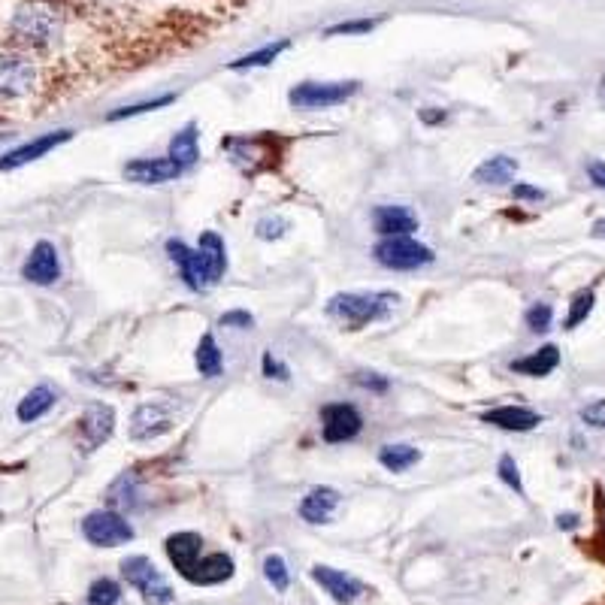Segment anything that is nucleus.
I'll list each match as a JSON object with an SVG mask.
<instances>
[{
  "mask_svg": "<svg viewBox=\"0 0 605 605\" xmlns=\"http://www.w3.org/2000/svg\"><path fill=\"white\" fill-rule=\"evenodd\" d=\"M397 294L391 291H345V294H333L327 300V315L339 324H345L348 330H360L370 327L382 318L391 315V309L397 306Z\"/></svg>",
  "mask_w": 605,
  "mask_h": 605,
  "instance_id": "1",
  "label": "nucleus"
},
{
  "mask_svg": "<svg viewBox=\"0 0 605 605\" xmlns=\"http://www.w3.org/2000/svg\"><path fill=\"white\" fill-rule=\"evenodd\" d=\"M121 575H125V581L143 596L146 605H170L173 602V587L167 584V578L158 572V566L149 557L134 554L128 560H121Z\"/></svg>",
  "mask_w": 605,
  "mask_h": 605,
  "instance_id": "2",
  "label": "nucleus"
},
{
  "mask_svg": "<svg viewBox=\"0 0 605 605\" xmlns=\"http://www.w3.org/2000/svg\"><path fill=\"white\" fill-rule=\"evenodd\" d=\"M373 255L382 267L400 270V273L421 270V267H430L436 261V255L424 246V242H418L412 236H385Z\"/></svg>",
  "mask_w": 605,
  "mask_h": 605,
  "instance_id": "3",
  "label": "nucleus"
},
{
  "mask_svg": "<svg viewBox=\"0 0 605 605\" xmlns=\"http://www.w3.org/2000/svg\"><path fill=\"white\" fill-rule=\"evenodd\" d=\"M360 91V82H300L288 91V103L297 109H327L351 100Z\"/></svg>",
  "mask_w": 605,
  "mask_h": 605,
  "instance_id": "4",
  "label": "nucleus"
},
{
  "mask_svg": "<svg viewBox=\"0 0 605 605\" xmlns=\"http://www.w3.org/2000/svg\"><path fill=\"white\" fill-rule=\"evenodd\" d=\"M13 31L34 46H49L58 34H61V19L55 10L43 7V4H28L16 13L13 19Z\"/></svg>",
  "mask_w": 605,
  "mask_h": 605,
  "instance_id": "5",
  "label": "nucleus"
},
{
  "mask_svg": "<svg viewBox=\"0 0 605 605\" xmlns=\"http://www.w3.org/2000/svg\"><path fill=\"white\" fill-rule=\"evenodd\" d=\"M82 536L97 548H115L134 539V527L118 512H91L82 521Z\"/></svg>",
  "mask_w": 605,
  "mask_h": 605,
  "instance_id": "6",
  "label": "nucleus"
},
{
  "mask_svg": "<svg viewBox=\"0 0 605 605\" xmlns=\"http://www.w3.org/2000/svg\"><path fill=\"white\" fill-rule=\"evenodd\" d=\"M167 255L179 267V276L191 291H206L209 285H215L212 273H209V264H206L200 249H188L182 239H170L167 242Z\"/></svg>",
  "mask_w": 605,
  "mask_h": 605,
  "instance_id": "7",
  "label": "nucleus"
},
{
  "mask_svg": "<svg viewBox=\"0 0 605 605\" xmlns=\"http://www.w3.org/2000/svg\"><path fill=\"white\" fill-rule=\"evenodd\" d=\"M363 430V418L351 403H327L321 406V436L330 445L351 442Z\"/></svg>",
  "mask_w": 605,
  "mask_h": 605,
  "instance_id": "8",
  "label": "nucleus"
},
{
  "mask_svg": "<svg viewBox=\"0 0 605 605\" xmlns=\"http://www.w3.org/2000/svg\"><path fill=\"white\" fill-rule=\"evenodd\" d=\"M173 430V412L164 403H143L131 415V439L134 442H152Z\"/></svg>",
  "mask_w": 605,
  "mask_h": 605,
  "instance_id": "9",
  "label": "nucleus"
},
{
  "mask_svg": "<svg viewBox=\"0 0 605 605\" xmlns=\"http://www.w3.org/2000/svg\"><path fill=\"white\" fill-rule=\"evenodd\" d=\"M37 70L22 55H0V100L22 97L34 88Z\"/></svg>",
  "mask_w": 605,
  "mask_h": 605,
  "instance_id": "10",
  "label": "nucleus"
},
{
  "mask_svg": "<svg viewBox=\"0 0 605 605\" xmlns=\"http://www.w3.org/2000/svg\"><path fill=\"white\" fill-rule=\"evenodd\" d=\"M112 430H115V412H112V406L91 403L82 412V418H79V445L85 451H94V448H100L112 436Z\"/></svg>",
  "mask_w": 605,
  "mask_h": 605,
  "instance_id": "11",
  "label": "nucleus"
},
{
  "mask_svg": "<svg viewBox=\"0 0 605 605\" xmlns=\"http://www.w3.org/2000/svg\"><path fill=\"white\" fill-rule=\"evenodd\" d=\"M121 173H125L128 182H137V185H164V182L179 179L185 170L167 155V158H137V161L125 164Z\"/></svg>",
  "mask_w": 605,
  "mask_h": 605,
  "instance_id": "12",
  "label": "nucleus"
},
{
  "mask_svg": "<svg viewBox=\"0 0 605 605\" xmlns=\"http://www.w3.org/2000/svg\"><path fill=\"white\" fill-rule=\"evenodd\" d=\"M164 548H167V557L176 566V572L185 581H191L197 572V563L203 560V539L197 533H173Z\"/></svg>",
  "mask_w": 605,
  "mask_h": 605,
  "instance_id": "13",
  "label": "nucleus"
},
{
  "mask_svg": "<svg viewBox=\"0 0 605 605\" xmlns=\"http://www.w3.org/2000/svg\"><path fill=\"white\" fill-rule=\"evenodd\" d=\"M22 276L34 285H55L58 276H61V261H58V252L52 242H37V246L31 249L28 261H25V270Z\"/></svg>",
  "mask_w": 605,
  "mask_h": 605,
  "instance_id": "14",
  "label": "nucleus"
},
{
  "mask_svg": "<svg viewBox=\"0 0 605 605\" xmlns=\"http://www.w3.org/2000/svg\"><path fill=\"white\" fill-rule=\"evenodd\" d=\"M70 137H73V131H55V134H43V137H37V140H31V143H25V146H19V149L7 152L4 158H0V170H16V167H22V164H31V161H37V158L49 155L52 149L64 146Z\"/></svg>",
  "mask_w": 605,
  "mask_h": 605,
  "instance_id": "15",
  "label": "nucleus"
},
{
  "mask_svg": "<svg viewBox=\"0 0 605 605\" xmlns=\"http://www.w3.org/2000/svg\"><path fill=\"white\" fill-rule=\"evenodd\" d=\"M312 578L324 587V593H330V599L333 602H339V605H351L360 593H363V584L357 581V578H351V575H345V572H339V569H333V566H315L312 569Z\"/></svg>",
  "mask_w": 605,
  "mask_h": 605,
  "instance_id": "16",
  "label": "nucleus"
},
{
  "mask_svg": "<svg viewBox=\"0 0 605 605\" xmlns=\"http://www.w3.org/2000/svg\"><path fill=\"white\" fill-rule=\"evenodd\" d=\"M481 421L491 427H500V430H509V433H530L542 424V415L527 406H500V409L484 412Z\"/></svg>",
  "mask_w": 605,
  "mask_h": 605,
  "instance_id": "17",
  "label": "nucleus"
},
{
  "mask_svg": "<svg viewBox=\"0 0 605 605\" xmlns=\"http://www.w3.org/2000/svg\"><path fill=\"white\" fill-rule=\"evenodd\" d=\"M373 227L382 236H412L418 230V215L406 206H376Z\"/></svg>",
  "mask_w": 605,
  "mask_h": 605,
  "instance_id": "18",
  "label": "nucleus"
},
{
  "mask_svg": "<svg viewBox=\"0 0 605 605\" xmlns=\"http://www.w3.org/2000/svg\"><path fill=\"white\" fill-rule=\"evenodd\" d=\"M509 367H512V373H518V376L545 379V376H551V373L560 367V348H557V345H542V348H536L533 354L512 360Z\"/></svg>",
  "mask_w": 605,
  "mask_h": 605,
  "instance_id": "19",
  "label": "nucleus"
},
{
  "mask_svg": "<svg viewBox=\"0 0 605 605\" xmlns=\"http://www.w3.org/2000/svg\"><path fill=\"white\" fill-rule=\"evenodd\" d=\"M339 491L336 488H315L303 497L300 503V518L309 521V524H324L333 518L336 506H339Z\"/></svg>",
  "mask_w": 605,
  "mask_h": 605,
  "instance_id": "20",
  "label": "nucleus"
},
{
  "mask_svg": "<svg viewBox=\"0 0 605 605\" xmlns=\"http://www.w3.org/2000/svg\"><path fill=\"white\" fill-rule=\"evenodd\" d=\"M227 152H230V158H233V164L242 170V173H258L261 170V161L267 158V140H224L221 143Z\"/></svg>",
  "mask_w": 605,
  "mask_h": 605,
  "instance_id": "21",
  "label": "nucleus"
},
{
  "mask_svg": "<svg viewBox=\"0 0 605 605\" xmlns=\"http://www.w3.org/2000/svg\"><path fill=\"white\" fill-rule=\"evenodd\" d=\"M515 173H518V161H515V158H509V155H494V158H488L484 164L475 167L472 179H475L478 185H506V182L515 179Z\"/></svg>",
  "mask_w": 605,
  "mask_h": 605,
  "instance_id": "22",
  "label": "nucleus"
},
{
  "mask_svg": "<svg viewBox=\"0 0 605 605\" xmlns=\"http://www.w3.org/2000/svg\"><path fill=\"white\" fill-rule=\"evenodd\" d=\"M233 575V557L230 554H203V560L197 563V572H194V578H191V584H203V587H209V584H221V581H227Z\"/></svg>",
  "mask_w": 605,
  "mask_h": 605,
  "instance_id": "23",
  "label": "nucleus"
},
{
  "mask_svg": "<svg viewBox=\"0 0 605 605\" xmlns=\"http://www.w3.org/2000/svg\"><path fill=\"white\" fill-rule=\"evenodd\" d=\"M55 400H58L55 388H49V385H37L34 391L25 394V400L19 403L16 415H19L22 424H34L37 418H43V415L55 406Z\"/></svg>",
  "mask_w": 605,
  "mask_h": 605,
  "instance_id": "24",
  "label": "nucleus"
},
{
  "mask_svg": "<svg viewBox=\"0 0 605 605\" xmlns=\"http://www.w3.org/2000/svg\"><path fill=\"white\" fill-rule=\"evenodd\" d=\"M194 363H197L200 376H206V379L221 376V370H224V357H221V348H218V342H215L212 333H203V336H200L197 351H194Z\"/></svg>",
  "mask_w": 605,
  "mask_h": 605,
  "instance_id": "25",
  "label": "nucleus"
},
{
  "mask_svg": "<svg viewBox=\"0 0 605 605\" xmlns=\"http://www.w3.org/2000/svg\"><path fill=\"white\" fill-rule=\"evenodd\" d=\"M170 158H173L182 170H188V167L197 164V158H200L197 125H185L179 134H173V140H170Z\"/></svg>",
  "mask_w": 605,
  "mask_h": 605,
  "instance_id": "26",
  "label": "nucleus"
},
{
  "mask_svg": "<svg viewBox=\"0 0 605 605\" xmlns=\"http://www.w3.org/2000/svg\"><path fill=\"white\" fill-rule=\"evenodd\" d=\"M209 264V273H212V282H218L224 273H227V249H224V239L212 230L200 233V246H197Z\"/></svg>",
  "mask_w": 605,
  "mask_h": 605,
  "instance_id": "27",
  "label": "nucleus"
},
{
  "mask_svg": "<svg viewBox=\"0 0 605 605\" xmlns=\"http://www.w3.org/2000/svg\"><path fill=\"white\" fill-rule=\"evenodd\" d=\"M421 460V451L415 445H406V442H397V445H382L379 451V463L388 469V472H406L409 466H415Z\"/></svg>",
  "mask_w": 605,
  "mask_h": 605,
  "instance_id": "28",
  "label": "nucleus"
},
{
  "mask_svg": "<svg viewBox=\"0 0 605 605\" xmlns=\"http://www.w3.org/2000/svg\"><path fill=\"white\" fill-rule=\"evenodd\" d=\"M288 49V40H279V43H273V46H264V49H258V52H249V55H242V58H236V61H230L227 67L230 70H252V67H267L270 61H276L282 52Z\"/></svg>",
  "mask_w": 605,
  "mask_h": 605,
  "instance_id": "29",
  "label": "nucleus"
},
{
  "mask_svg": "<svg viewBox=\"0 0 605 605\" xmlns=\"http://www.w3.org/2000/svg\"><path fill=\"white\" fill-rule=\"evenodd\" d=\"M593 306H596V294H593L590 288L578 291V294L572 297V303H569V315H566V321H563V330H575L578 324H584V321L590 318Z\"/></svg>",
  "mask_w": 605,
  "mask_h": 605,
  "instance_id": "30",
  "label": "nucleus"
},
{
  "mask_svg": "<svg viewBox=\"0 0 605 605\" xmlns=\"http://www.w3.org/2000/svg\"><path fill=\"white\" fill-rule=\"evenodd\" d=\"M109 500L121 509H137V478L134 475H121L112 491H109Z\"/></svg>",
  "mask_w": 605,
  "mask_h": 605,
  "instance_id": "31",
  "label": "nucleus"
},
{
  "mask_svg": "<svg viewBox=\"0 0 605 605\" xmlns=\"http://www.w3.org/2000/svg\"><path fill=\"white\" fill-rule=\"evenodd\" d=\"M121 599V587L118 581L112 578H97L91 587H88V602L91 605H115Z\"/></svg>",
  "mask_w": 605,
  "mask_h": 605,
  "instance_id": "32",
  "label": "nucleus"
},
{
  "mask_svg": "<svg viewBox=\"0 0 605 605\" xmlns=\"http://www.w3.org/2000/svg\"><path fill=\"white\" fill-rule=\"evenodd\" d=\"M264 575H267V581H270L279 593H285L288 584H291L288 566H285V560H282L279 554H270V557L264 560Z\"/></svg>",
  "mask_w": 605,
  "mask_h": 605,
  "instance_id": "33",
  "label": "nucleus"
},
{
  "mask_svg": "<svg viewBox=\"0 0 605 605\" xmlns=\"http://www.w3.org/2000/svg\"><path fill=\"white\" fill-rule=\"evenodd\" d=\"M288 230H291V221H288V218H282V215H267V218H261V221H258V227H255L258 239H264V242L282 239Z\"/></svg>",
  "mask_w": 605,
  "mask_h": 605,
  "instance_id": "34",
  "label": "nucleus"
},
{
  "mask_svg": "<svg viewBox=\"0 0 605 605\" xmlns=\"http://www.w3.org/2000/svg\"><path fill=\"white\" fill-rule=\"evenodd\" d=\"M554 321V309L548 303H533L527 312H524V324L533 330V333H545Z\"/></svg>",
  "mask_w": 605,
  "mask_h": 605,
  "instance_id": "35",
  "label": "nucleus"
},
{
  "mask_svg": "<svg viewBox=\"0 0 605 605\" xmlns=\"http://www.w3.org/2000/svg\"><path fill=\"white\" fill-rule=\"evenodd\" d=\"M176 97L173 94H164V97H155V100H146V103H134V106H121L115 112H109V121H118V118H134V115H143L149 109H161L167 103H173Z\"/></svg>",
  "mask_w": 605,
  "mask_h": 605,
  "instance_id": "36",
  "label": "nucleus"
},
{
  "mask_svg": "<svg viewBox=\"0 0 605 605\" xmlns=\"http://www.w3.org/2000/svg\"><path fill=\"white\" fill-rule=\"evenodd\" d=\"M497 472H500V478L509 484V488L515 491V494H521L524 497V481H521V469H518V463H515V457L512 454H503L500 457V463H497Z\"/></svg>",
  "mask_w": 605,
  "mask_h": 605,
  "instance_id": "37",
  "label": "nucleus"
},
{
  "mask_svg": "<svg viewBox=\"0 0 605 605\" xmlns=\"http://www.w3.org/2000/svg\"><path fill=\"white\" fill-rule=\"evenodd\" d=\"M218 324L221 327H236V330H249V327H255V315L252 312H242V309H233V312H224L218 318Z\"/></svg>",
  "mask_w": 605,
  "mask_h": 605,
  "instance_id": "38",
  "label": "nucleus"
},
{
  "mask_svg": "<svg viewBox=\"0 0 605 605\" xmlns=\"http://www.w3.org/2000/svg\"><path fill=\"white\" fill-rule=\"evenodd\" d=\"M581 421H584L587 427H599V430H605V400H593V403H587V406L581 409Z\"/></svg>",
  "mask_w": 605,
  "mask_h": 605,
  "instance_id": "39",
  "label": "nucleus"
},
{
  "mask_svg": "<svg viewBox=\"0 0 605 605\" xmlns=\"http://www.w3.org/2000/svg\"><path fill=\"white\" fill-rule=\"evenodd\" d=\"M264 376H267V379H276V382H288V379H291V370L285 367L279 357H273V351H267V354H264Z\"/></svg>",
  "mask_w": 605,
  "mask_h": 605,
  "instance_id": "40",
  "label": "nucleus"
},
{
  "mask_svg": "<svg viewBox=\"0 0 605 605\" xmlns=\"http://www.w3.org/2000/svg\"><path fill=\"white\" fill-rule=\"evenodd\" d=\"M357 385L367 388V391H373V394H385V391L391 388V382H388L385 376H379V373H360V376H357Z\"/></svg>",
  "mask_w": 605,
  "mask_h": 605,
  "instance_id": "41",
  "label": "nucleus"
},
{
  "mask_svg": "<svg viewBox=\"0 0 605 605\" xmlns=\"http://www.w3.org/2000/svg\"><path fill=\"white\" fill-rule=\"evenodd\" d=\"M373 28H376V22L363 19V22H342V25H333L327 34H330V37H336V34H367V31H373Z\"/></svg>",
  "mask_w": 605,
  "mask_h": 605,
  "instance_id": "42",
  "label": "nucleus"
},
{
  "mask_svg": "<svg viewBox=\"0 0 605 605\" xmlns=\"http://www.w3.org/2000/svg\"><path fill=\"white\" fill-rule=\"evenodd\" d=\"M512 197H515V200H530V203H539V200L545 197V191H539V188H533V185H527V182H518V185L512 188Z\"/></svg>",
  "mask_w": 605,
  "mask_h": 605,
  "instance_id": "43",
  "label": "nucleus"
},
{
  "mask_svg": "<svg viewBox=\"0 0 605 605\" xmlns=\"http://www.w3.org/2000/svg\"><path fill=\"white\" fill-rule=\"evenodd\" d=\"M587 176L596 188L605 191V161H587Z\"/></svg>",
  "mask_w": 605,
  "mask_h": 605,
  "instance_id": "44",
  "label": "nucleus"
},
{
  "mask_svg": "<svg viewBox=\"0 0 605 605\" xmlns=\"http://www.w3.org/2000/svg\"><path fill=\"white\" fill-rule=\"evenodd\" d=\"M575 521H578L575 515H560V518H557L560 530H569V527H575Z\"/></svg>",
  "mask_w": 605,
  "mask_h": 605,
  "instance_id": "45",
  "label": "nucleus"
},
{
  "mask_svg": "<svg viewBox=\"0 0 605 605\" xmlns=\"http://www.w3.org/2000/svg\"><path fill=\"white\" fill-rule=\"evenodd\" d=\"M593 236H596V239H605V218L593 221Z\"/></svg>",
  "mask_w": 605,
  "mask_h": 605,
  "instance_id": "46",
  "label": "nucleus"
},
{
  "mask_svg": "<svg viewBox=\"0 0 605 605\" xmlns=\"http://www.w3.org/2000/svg\"><path fill=\"white\" fill-rule=\"evenodd\" d=\"M596 97H599V106H605V76H602V82H599V91H596Z\"/></svg>",
  "mask_w": 605,
  "mask_h": 605,
  "instance_id": "47",
  "label": "nucleus"
}]
</instances>
